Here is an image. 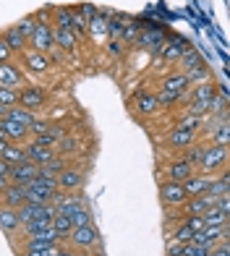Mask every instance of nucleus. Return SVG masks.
Here are the masks:
<instances>
[{
    "label": "nucleus",
    "instance_id": "1",
    "mask_svg": "<svg viewBox=\"0 0 230 256\" xmlns=\"http://www.w3.org/2000/svg\"><path fill=\"white\" fill-rule=\"evenodd\" d=\"M228 162H230V149L228 146H217L212 142H206L204 157L199 162V172H206V176H220V172L228 168Z\"/></svg>",
    "mask_w": 230,
    "mask_h": 256
},
{
    "label": "nucleus",
    "instance_id": "2",
    "mask_svg": "<svg viewBox=\"0 0 230 256\" xmlns=\"http://www.w3.org/2000/svg\"><path fill=\"white\" fill-rule=\"evenodd\" d=\"M40 24H37V32L32 34V40H29V50H37V52H44V55H52L58 50V44H55V26H52V21H48V16H40Z\"/></svg>",
    "mask_w": 230,
    "mask_h": 256
},
{
    "label": "nucleus",
    "instance_id": "3",
    "mask_svg": "<svg viewBox=\"0 0 230 256\" xmlns=\"http://www.w3.org/2000/svg\"><path fill=\"white\" fill-rule=\"evenodd\" d=\"M21 68L29 74V76H48L52 71V58L50 55H44V52H37V50H26V52H21Z\"/></svg>",
    "mask_w": 230,
    "mask_h": 256
},
{
    "label": "nucleus",
    "instance_id": "4",
    "mask_svg": "<svg viewBox=\"0 0 230 256\" xmlns=\"http://www.w3.org/2000/svg\"><path fill=\"white\" fill-rule=\"evenodd\" d=\"M191 199L188 191H186V183H178V180H160V202L165 206H183Z\"/></svg>",
    "mask_w": 230,
    "mask_h": 256
},
{
    "label": "nucleus",
    "instance_id": "5",
    "mask_svg": "<svg viewBox=\"0 0 230 256\" xmlns=\"http://www.w3.org/2000/svg\"><path fill=\"white\" fill-rule=\"evenodd\" d=\"M71 248L76 251H92V248H97L100 246V232H97V225L92 222V225H82V228H76L71 232V238L66 240Z\"/></svg>",
    "mask_w": 230,
    "mask_h": 256
},
{
    "label": "nucleus",
    "instance_id": "6",
    "mask_svg": "<svg viewBox=\"0 0 230 256\" xmlns=\"http://www.w3.org/2000/svg\"><path fill=\"white\" fill-rule=\"evenodd\" d=\"M199 136H202L199 131H191V128H183V126H172L165 142L172 152H186L188 146H194L199 142Z\"/></svg>",
    "mask_w": 230,
    "mask_h": 256
},
{
    "label": "nucleus",
    "instance_id": "7",
    "mask_svg": "<svg viewBox=\"0 0 230 256\" xmlns=\"http://www.w3.org/2000/svg\"><path fill=\"white\" fill-rule=\"evenodd\" d=\"M196 176V165H191V162L186 157H176V160H170L168 165H165V178H160V180H178V183H186L188 178Z\"/></svg>",
    "mask_w": 230,
    "mask_h": 256
},
{
    "label": "nucleus",
    "instance_id": "8",
    "mask_svg": "<svg viewBox=\"0 0 230 256\" xmlns=\"http://www.w3.org/2000/svg\"><path fill=\"white\" fill-rule=\"evenodd\" d=\"M21 104L24 108H29L32 112H40L44 110L50 104V94H48V89L40 86V84H29L21 89Z\"/></svg>",
    "mask_w": 230,
    "mask_h": 256
},
{
    "label": "nucleus",
    "instance_id": "9",
    "mask_svg": "<svg viewBox=\"0 0 230 256\" xmlns=\"http://www.w3.org/2000/svg\"><path fill=\"white\" fill-rule=\"evenodd\" d=\"M0 86L3 89H24V86H29L26 84V71L24 68H18L14 60L10 63H3L0 66Z\"/></svg>",
    "mask_w": 230,
    "mask_h": 256
},
{
    "label": "nucleus",
    "instance_id": "10",
    "mask_svg": "<svg viewBox=\"0 0 230 256\" xmlns=\"http://www.w3.org/2000/svg\"><path fill=\"white\" fill-rule=\"evenodd\" d=\"M0 138L16 142V144H29L32 142V131L26 126H18L10 118H6V115H0Z\"/></svg>",
    "mask_w": 230,
    "mask_h": 256
},
{
    "label": "nucleus",
    "instance_id": "11",
    "mask_svg": "<svg viewBox=\"0 0 230 256\" xmlns=\"http://www.w3.org/2000/svg\"><path fill=\"white\" fill-rule=\"evenodd\" d=\"M131 108H134V112L144 115V118H152V115H157L160 110H162V104H160L154 92H144L142 89V92H136V97L131 100Z\"/></svg>",
    "mask_w": 230,
    "mask_h": 256
},
{
    "label": "nucleus",
    "instance_id": "12",
    "mask_svg": "<svg viewBox=\"0 0 230 256\" xmlns=\"http://www.w3.org/2000/svg\"><path fill=\"white\" fill-rule=\"evenodd\" d=\"M58 183H60V191H68V194L82 191V186H84V168L76 165V162H68V168L60 172Z\"/></svg>",
    "mask_w": 230,
    "mask_h": 256
},
{
    "label": "nucleus",
    "instance_id": "13",
    "mask_svg": "<svg viewBox=\"0 0 230 256\" xmlns=\"http://www.w3.org/2000/svg\"><path fill=\"white\" fill-rule=\"evenodd\" d=\"M191 78L188 74H183V71H172L168 74L162 81H160V89H165V92H178V94H186V102H188V94H191Z\"/></svg>",
    "mask_w": 230,
    "mask_h": 256
},
{
    "label": "nucleus",
    "instance_id": "14",
    "mask_svg": "<svg viewBox=\"0 0 230 256\" xmlns=\"http://www.w3.org/2000/svg\"><path fill=\"white\" fill-rule=\"evenodd\" d=\"M191 48L188 40L183 37H172L170 42H165V48L160 50V58H162L165 63H180V58L186 55V50Z\"/></svg>",
    "mask_w": 230,
    "mask_h": 256
},
{
    "label": "nucleus",
    "instance_id": "15",
    "mask_svg": "<svg viewBox=\"0 0 230 256\" xmlns=\"http://www.w3.org/2000/svg\"><path fill=\"white\" fill-rule=\"evenodd\" d=\"M0 160L10 162V165H21V162L29 160V152H26V144H16V142H0Z\"/></svg>",
    "mask_w": 230,
    "mask_h": 256
},
{
    "label": "nucleus",
    "instance_id": "16",
    "mask_svg": "<svg viewBox=\"0 0 230 256\" xmlns=\"http://www.w3.org/2000/svg\"><path fill=\"white\" fill-rule=\"evenodd\" d=\"M0 196H3V206H24L29 202V196H26V186H18V183H10V186H3L0 188Z\"/></svg>",
    "mask_w": 230,
    "mask_h": 256
},
{
    "label": "nucleus",
    "instance_id": "17",
    "mask_svg": "<svg viewBox=\"0 0 230 256\" xmlns=\"http://www.w3.org/2000/svg\"><path fill=\"white\" fill-rule=\"evenodd\" d=\"M212 206H217V199L210 196V194H204V196H194V199H188L178 209L183 212V217H186V214H204V212H210Z\"/></svg>",
    "mask_w": 230,
    "mask_h": 256
},
{
    "label": "nucleus",
    "instance_id": "18",
    "mask_svg": "<svg viewBox=\"0 0 230 256\" xmlns=\"http://www.w3.org/2000/svg\"><path fill=\"white\" fill-rule=\"evenodd\" d=\"M0 225H3L6 238H14L16 232H21L24 222H21V217H18V209H14V206H3V212H0Z\"/></svg>",
    "mask_w": 230,
    "mask_h": 256
},
{
    "label": "nucleus",
    "instance_id": "19",
    "mask_svg": "<svg viewBox=\"0 0 230 256\" xmlns=\"http://www.w3.org/2000/svg\"><path fill=\"white\" fill-rule=\"evenodd\" d=\"M110 10H100V14L89 21V34H92V40L94 42H102L110 34Z\"/></svg>",
    "mask_w": 230,
    "mask_h": 256
},
{
    "label": "nucleus",
    "instance_id": "20",
    "mask_svg": "<svg viewBox=\"0 0 230 256\" xmlns=\"http://www.w3.org/2000/svg\"><path fill=\"white\" fill-rule=\"evenodd\" d=\"M37 178H40V165L37 162L26 160V162H21V165H14V183L29 186L32 180H37Z\"/></svg>",
    "mask_w": 230,
    "mask_h": 256
},
{
    "label": "nucleus",
    "instance_id": "21",
    "mask_svg": "<svg viewBox=\"0 0 230 256\" xmlns=\"http://www.w3.org/2000/svg\"><path fill=\"white\" fill-rule=\"evenodd\" d=\"M26 152H29V160L32 162H37V165L42 168V165H48V162H52L55 157H58V149H52V146H42L40 142H32L26 144Z\"/></svg>",
    "mask_w": 230,
    "mask_h": 256
},
{
    "label": "nucleus",
    "instance_id": "22",
    "mask_svg": "<svg viewBox=\"0 0 230 256\" xmlns=\"http://www.w3.org/2000/svg\"><path fill=\"white\" fill-rule=\"evenodd\" d=\"M214 178H217V176H206V172H199V170H196V176L186 180V191H188V196L194 199V196L210 194V186H212Z\"/></svg>",
    "mask_w": 230,
    "mask_h": 256
},
{
    "label": "nucleus",
    "instance_id": "23",
    "mask_svg": "<svg viewBox=\"0 0 230 256\" xmlns=\"http://www.w3.org/2000/svg\"><path fill=\"white\" fill-rule=\"evenodd\" d=\"M55 44H58V50H63V52H76V48H78V34H76L74 29L55 26Z\"/></svg>",
    "mask_w": 230,
    "mask_h": 256
},
{
    "label": "nucleus",
    "instance_id": "24",
    "mask_svg": "<svg viewBox=\"0 0 230 256\" xmlns=\"http://www.w3.org/2000/svg\"><path fill=\"white\" fill-rule=\"evenodd\" d=\"M165 34L157 32V29H144V34L139 37V48H146V50H162L165 48Z\"/></svg>",
    "mask_w": 230,
    "mask_h": 256
},
{
    "label": "nucleus",
    "instance_id": "25",
    "mask_svg": "<svg viewBox=\"0 0 230 256\" xmlns=\"http://www.w3.org/2000/svg\"><path fill=\"white\" fill-rule=\"evenodd\" d=\"M3 40L10 44V48L16 50V55H21V52H26L29 50V40L24 37V34H21L16 26H8L6 32H3Z\"/></svg>",
    "mask_w": 230,
    "mask_h": 256
},
{
    "label": "nucleus",
    "instance_id": "26",
    "mask_svg": "<svg viewBox=\"0 0 230 256\" xmlns=\"http://www.w3.org/2000/svg\"><path fill=\"white\" fill-rule=\"evenodd\" d=\"M3 115H6V118H10L14 123H18V126H26V128H32V123L37 120V112H32L29 108H24V104H16L14 110H8Z\"/></svg>",
    "mask_w": 230,
    "mask_h": 256
},
{
    "label": "nucleus",
    "instance_id": "27",
    "mask_svg": "<svg viewBox=\"0 0 230 256\" xmlns=\"http://www.w3.org/2000/svg\"><path fill=\"white\" fill-rule=\"evenodd\" d=\"M52 14V26H60V29H71L74 26V8H66V6H58L50 10Z\"/></svg>",
    "mask_w": 230,
    "mask_h": 256
},
{
    "label": "nucleus",
    "instance_id": "28",
    "mask_svg": "<svg viewBox=\"0 0 230 256\" xmlns=\"http://www.w3.org/2000/svg\"><path fill=\"white\" fill-rule=\"evenodd\" d=\"M202 66H204V58H202V52L196 48H188L186 55L180 58V71L183 74H191V71H196V68H202Z\"/></svg>",
    "mask_w": 230,
    "mask_h": 256
},
{
    "label": "nucleus",
    "instance_id": "29",
    "mask_svg": "<svg viewBox=\"0 0 230 256\" xmlns=\"http://www.w3.org/2000/svg\"><path fill=\"white\" fill-rule=\"evenodd\" d=\"M66 168H68V157L58 154L52 162H48V165L40 168V176H42V178H60V172H63Z\"/></svg>",
    "mask_w": 230,
    "mask_h": 256
},
{
    "label": "nucleus",
    "instance_id": "30",
    "mask_svg": "<svg viewBox=\"0 0 230 256\" xmlns=\"http://www.w3.org/2000/svg\"><path fill=\"white\" fill-rule=\"evenodd\" d=\"M52 228L60 232V238H63V243L71 238V232L76 230V225H74V220L68 217V214H63V212H58L55 214V220H52Z\"/></svg>",
    "mask_w": 230,
    "mask_h": 256
},
{
    "label": "nucleus",
    "instance_id": "31",
    "mask_svg": "<svg viewBox=\"0 0 230 256\" xmlns=\"http://www.w3.org/2000/svg\"><path fill=\"white\" fill-rule=\"evenodd\" d=\"M0 104H3V108H0V115L8 112V110H14L16 104H21V92L18 89H3V86H0Z\"/></svg>",
    "mask_w": 230,
    "mask_h": 256
},
{
    "label": "nucleus",
    "instance_id": "32",
    "mask_svg": "<svg viewBox=\"0 0 230 256\" xmlns=\"http://www.w3.org/2000/svg\"><path fill=\"white\" fill-rule=\"evenodd\" d=\"M194 236H196V230H191L186 222H178L176 228H172V230L168 232V238H172V240L183 243V246H188V243H194Z\"/></svg>",
    "mask_w": 230,
    "mask_h": 256
},
{
    "label": "nucleus",
    "instance_id": "33",
    "mask_svg": "<svg viewBox=\"0 0 230 256\" xmlns=\"http://www.w3.org/2000/svg\"><path fill=\"white\" fill-rule=\"evenodd\" d=\"M157 100H160V104H162V110H170V108H176L178 102L186 100V94H178V92H165V89H160V92H157Z\"/></svg>",
    "mask_w": 230,
    "mask_h": 256
},
{
    "label": "nucleus",
    "instance_id": "34",
    "mask_svg": "<svg viewBox=\"0 0 230 256\" xmlns=\"http://www.w3.org/2000/svg\"><path fill=\"white\" fill-rule=\"evenodd\" d=\"M37 24H40V18H37V16H24V18H18L14 26H16L21 34H24L26 40H32V34L37 32Z\"/></svg>",
    "mask_w": 230,
    "mask_h": 256
},
{
    "label": "nucleus",
    "instance_id": "35",
    "mask_svg": "<svg viewBox=\"0 0 230 256\" xmlns=\"http://www.w3.org/2000/svg\"><path fill=\"white\" fill-rule=\"evenodd\" d=\"M126 26H128V18H126V16H110V37H112L115 42L123 40Z\"/></svg>",
    "mask_w": 230,
    "mask_h": 256
},
{
    "label": "nucleus",
    "instance_id": "36",
    "mask_svg": "<svg viewBox=\"0 0 230 256\" xmlns=\"http://www.w3.org/2000/svg\"><path fill=\"white\" fill-rule=\"evenodd\" d=\"M78 146H82V138H78V136H68V138H63V142H60V146H58V154H63V157L76 154Z\"/></svg>",
    "mask_w": 230,
    "mask_h": 256
},
{
    "label": "nucleus",
    "instance_id": "37",
    "mask_svg": "<svg viewBox=\"0 0 230 256\" xmlns=\"http://www.w3.org/2000/svg\"><path fill=\"white\" fill-rule=\"evenodd\" d=\"M204 146H206L204 142H196L194 146H188L186 152H183V157H186L191 165H196V170H199V162H202V157H204Z\"/></svg>",
    "mask_w": 230,
    "mask_h": 256
},
{
    "label": "nucleus",
    "instance_id": "38",
    "mask_svg": "<svg viewBox=\"0 0 230 256\" xmlns=\"http://www.w3.org/2000/svg\"><path fill=\"white\" fill-rule=\"evenodd\" d=\"M225 220H228V214L222 212L220 206H212L210 212H204V222L206 225H222L225 228Z\"/></svg>",
    "mask_w": 230,
    "mask_h": 256
},
{
    "label": "nucleus",
    "instance_id": "39",
    "mask_svg": "<svg viewBox=\"0 0 230 256\" xmlns=\"http://www.w3.org/2000/svg\"><path fill=\"white\" fill-rule=\"evenodd\" d=\"M71 29L78 34V37H82V34H89V18L78 8H74V26Z\"/></svg>",
    "mask_w": 230,
    "mask_h": 256
},
{
    "label": "nucleus",
    "instance_id": "40",
    "mask_svg": "<svg viewBox=\"0 0 230 256\" xmlns=\"http://www.w3.org/2000/svg\"><path fill=\"white\" fill-rule=\"evenodd\" d=\"M188 78H191V84H206V81H212V71L206 66H202V68H196V71H191Z\"/></svg>",
    "mask_w": 230,
    "mask_h": 256
},
{
    "label": "nucleus",
    "instance_id": "41",
    "mask_svg": "<svg viewBox=\"0 0 230 256\" xmlns=\"http://www.w3.org/2000/svg\"><path fill=\"white\" fill-rule=\"evenodd\" d=\"M165 256H186V246H183V243H178V240H172V238H168V243H165Z\"/></svg>",
    "mask_w": 230,
    "mask_h": 256
},
{
    "label": "nucleus",
    "instance_id": "42",
    "mask_svg": "<svg viewBox=\"0 0 230 256\" xmlns=\"http://www.w3.org/2000/svg\"><path fill=\"white\" fill-rule=\"evenodd\" d=\"M228 194V183L217 176L214 180H212V186H210V196H214V199H220V196H225Z\"/></svg>",
    "mask_w": 230,
    "mask_h": 256
},
{
    "label": "nucleus",
    "instance_id": "43",
    "mask_svg": "<svg viewBox=\"0 0 230 256\" xmlns=\"http://www.w3.org/2000/svg\"><path fill=\"white\" fill-rule=\"evenodd\" d=\"M14 55H16V50L10 48L6 40H0V63H10V60H14Z\"/></svg>",
    "mask_w": 230,
    "mask_h": 256
},
{
    "label": "nucleus",
    "instance_id": "44",
    "mask_svg": "<svg viewBox=\"0 0 230 256\" xmlns=\"http://www.w3.org/2000/svg\"><path fill=\"white\" fill-rule=\"evenodd\" d=\"M212 256H230V240L225 238V240L217 243V246L212 248Z\"/></svg>",
    "mask_w": 230,
    "mask_h": 256
},
{
    "label": "nucleus",
    "instance_id": "45",
    "mask_svg": "<svg viewBox=\"0 0 230 256\" xmlns=\"http://www.w3.org/2000/svg\"><path fill=\"white\" fill-rule=\"evenodd\" d=\"M78 10H82V14H84L89 21H92V18H94V16L100 14V10H97L94 6H92V3H82V6H78Z\"/></svg>",
    "mask_w": 230,
    "mask_h": 256
},
{
    "label": "nucleus",
    "instance_id": "46",
    "mask_svg": "<svg viewBox=\"0 0 230 256\" xmlns=\"http://www.w3.org/2000/svg\"><path fill=\"white\" fill-rule=\"evenodd\" d=\"M217 206L222 209V212L230 217V194H225V196H220V199H217Z\"/></svg>",
    "mask_w": 230,
    "mask_h": 256
},
{
    "label": "nucleus",
    "instance_id": "47",
    "mask_svg": "<svg viewBox=\"0 0 230 256\" xmlns=\"http://www.w3.org/2000/svg\"><path fill=\"white\" fill-rule=\"evenodd\" d=\"M55 256H82V251H76V248H71V246H68V248L60 246V251H58Z\"/></svg>",
    "mask_w": 230,
    "mask_h": 256
},
{
    "label": "nucleus",
    "instance_id": "48",
    "mask_svg": "<svg viewBox=\"0 0 230 256\" xmlns=\"http://www.w3.org/2000/svg\"><path fill=\"white\" fill-rule=\"evenodd\" d=\"M225 232H228V238H230V217L225 220Z\"/></svg>",
    "mask_w": 230,
    "mask_h": 256
},
{
    "label": "nucleus",
    "instance_id": "49",
    "mask_svg": "<svg viewBox=\"0 0 230 256\" xmlns=\"http://www.w3.org/2000/svg\"><path fill=\"white\" fill-rule=\"evenodd\" d=\"M228 194H230V183H228Z\"/></svg>",
    "mask_w": 230,
    "mask_h": 256
},
{
    "label": "nucleus",
    "instance_id": "50",
    "mask_svg": "<svg viewBox=\"0 0 230 256\" xmlns=\"http://www.w3.org/2000/svg\"><path fill=\"white\" fill-rule=\"evenodd\" d=\"M228 165H230V162H228Z\"/></svg>",
    "mask_w": 230,
    "mask_h": 256
},
{
    "label": "nucleus",
    "instance_id": "51",
    "mask_svg": "<svg viewBox=\"0 0 230 256\" xmlns=\"http://www.w3.org/2000/svg\"><path fill=\"white\" fill-rule=\"evenodd\" d=\"M228 240H230V238H228Z\"/></svg>",
    "mask_w": 230,
    "mask_h": 256
}]
</instances>
